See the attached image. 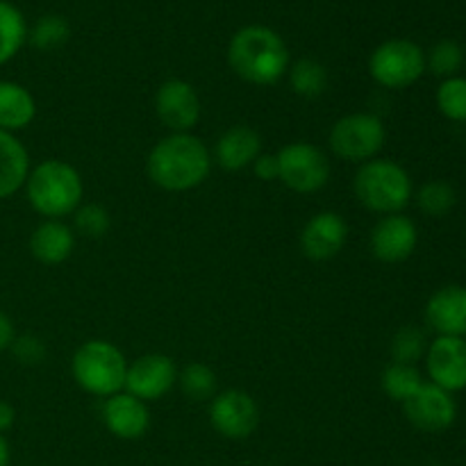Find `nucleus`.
I'll use <instances>...</instances> for the list:
<instances>
[{
	"label": "nucleus",
	"mask_w": 466,
	"mask_h": 466,
	"mask_svg": "<svg viewBox=\"0 0 466 466\" xmlns=\"http://www.w3.org/2000/svg\"><path fill=\"white\" fill-rule=\"evenodd\" d=\"M431 341L426 339L423 330L414 326H403L391 339V362L414 364L426 358V350Z\"/></svg>",
	"instance_id": "30"
},
{
	"label": "nucleus",
	"mask_w": 466,
	"mask_h": 466,
	"mask_svg": "<svg viewBox=\"0 0 466 466\" xmlns=\"http://www.w3.org/2000/svg\"><path fill=\"white\" fill-rule=\"evenodd\" d=\"M253 173L255 177L262 182L280 180V164H278V155L259 153V157L253 162Z\"/></svg>",
	"instance_id": "33"
},
{
	"label": "nucleus",
	"mask_w": 466,
	"mask_h": 466,
	"mask_svg": "<svg viewBox=\"0 0 466 466\" xmlns=\"http://www.w3.org/2000/svg\"><path fill=\"white\" fill-rule=\"evenodd\" d=\"M127 360L116 344L107 339H89L73 353L71 376L82 391L109 399L126 387Z\"/></svg>",
	"instance_id": "5"
},
{
	"label": "nucleus",
	"mask_w": 466,
	"mask_h": 466,
	"mask_svg": "<svg viewBox=\"0 0 466 466\" xmlns=\"http://www.w3.org/2000/svg\"><path fill=\"white\" fill-rule=\"evenodd\" d=\"M228 64L248 85L273 86L289 71V48L271 27L246 25L228 44Z\"/></svg>",
	"instance_id": "2"
},
{
	"label": "nucleus",
	"mask_w": 466,
	"mask_h": 466,
	"mask_svg": "<svg viewBox=\"0 0 466 466\" xmlns=\"http://www.w3.org/2000/svg\"><path fill=\"white\" fill-rule=\"evenodd\" d=\"M437 109L453 123H466V77L453 76L440 82L435 91Z\"/></svg>",
	"instance_id": "27"
},
{
	"label": "nucleus",
	"mask_w": 466,
	"mask_h": 466,
	"mask_svg": "<svg viewBox=\"0 0 466 466\" xmlns=\"http://www.w3.org/2000/svg\"><path fill=\"white\" fill-rule=\"evenodd\" d=\"M177 385L182 394L191 400H212L217 391V373L212 367L203 362H189L177 373Z\"/></svg>",
	"instance_id": "26"
},
{
	"label": "nucleus",
	"mask_w": 466,
	"mask_h": 466,
	"mask_svg": "<svg viewBox=\"0 0 466 466\" xmlns=\"http://www.w3.org/2000/svg\"><path fill=\"white\" fill-rule=\"evenodd\" d=\"M155 112L171 132H191L200 121V96L191 82L171 77L155 91Z\"/></svg>",
	"instance_id": "11"
},
{
	"label": "nucleus",
	"mask_w": 466,
	"mask_h": 466,
	"mask_svg": "<svg viewBox=\"0 0 466 466\" xmlns=\"http://www.w3.org/2000/svg\"><path fill=\"white\" fill-rule=\"evenodd\" d=\"M423 376L414 364H400L391 362L390 367H385L380 376V387L391 400L403 405L410 396H414L419 391V387L423 385Z\"/></svg>",
	"instance_id": "24"
},
{
	"label": "nucleus",
	"mask_w": 466,
	"mask_h": 466,
	"mask_svg": "<svg viewBox=\"0 0 466 466\" xmlns=\"http://www.w3.org/2000/svg\"><path fill=\"white\" fill-rule=\"evenodd\" d=\"M14 421H16V410L7 400H0V435H5L7 431H12Z\"/></svg>",
	"instance_id": "35"
},
{
	"label": "nucleus",
	"mask_w": 466,
	"mask_h": 466,
	"mask_svg": "<svg viewBox=\"0 0 466 466\" xmlns=\"http://www.w3.org/2000/svg\"><path fill=\"white\" fill-rule=\"evenodd\" d=\"M12 462V449H9L7 437L0 435V466H9Z\"/></svg>",
	"instance_id": "36"
},
{
	"label": "nucleus",
	"mask_w": 466,
	"mask_h": 466,
	"mask_svg": "<svg viewBox=\"0 0 466 466\" xmlns=\"http://www.w3.org/2000/svg\"><path fill=\"white\" fill-rule=\"evenodd\" d=\"M36 116V100L27 86L12 80H0V130H25Z\"/></svg>",
	"instance_id": "21"
},
{
	"label": "nucleus",
	"mask_w": 466,
	"mask_h": 466,
	"mask_svg": "<svg viewBox=\"0 0 466 466\" xmlns=\"http://www.w3.org/2000/svg\"><path fill=\"white\" fill-rule=\"evenodd\" d=\"M349 241V223L341 214L326 209L305 223L300 230V250L312 262H328L344 250Z\"/></svg>",
	"instance_id": "15"
},
{
	"label": "nucleus",
	"mask_w": 466,
	"mask_h": 466,
	"mask_svg": "<svg viewBox=\"0 0 466 466\" xmlns=\"http://www.w3.org/2000/svg\"><path fill=\"white\" fill-rule=\"evenodd\" d=\"M212 150L191 132H171L150 148L146 173L155 187L182 194L203 185L212 171Z\"/></svg>",
	"instance_id": "1"
},
{
	"label": "nucleus",
	"mask_w": 466,
	"mask_h": 466,
	"mask_svg": "<svg viewBox=\"0 0 466 466\" xmlns=\"http://www.w3.org/2000/svg\"><path fill=\"white\" fill-rule=\"evenodd\" d=\"M387 127L380 116L371 112H353L335 121L328 135L330 150L350 164H364L378 157L385 148Z\"/></svg>",
	"instance_id": "6"
},
{
	"label": "nucleus",
	"mask_w": 466,
	"mask_h": 466,
	"mask_svg": "<svg viewBox=\"0 0 466 466\" xmlns=\"http://www.w3.org/2000/svg\"><path fill=\"white\" fill-rule=\"evenodd\" d=\"M423 362L432 385L449 394L466 390V337H435Z\"/></svg>",
	"instance_id": "12"
},
{
	"label": "nucleus",
	"mask_w": 466,
	"mask_h": 466,
	"mask_svg": "<svg viewBox=\"0 0 466 466\" xmlns=\"http://www.w3.org/2000/svg\"><path fill=\"white\" fill-rule=\"evenodd\" d=\"M289 86L300 98H319L328 86V71L321 62L303 57L289 66Z\"/></svg>",
	"instance_id": "23"
},
{
	"label": "nucleus",
	"mask_w": 466,
	"mask_h": 466,
	"mask_svg": "<svg viewBox=\"0 0 466 466\" xmlns=\"http://www.w3.org/2000/svg\"><path fill=\"white\" fill-rule=\"evenodd\" d=\"M355 198L373 214H400L414 198V185L403 164L373 157L360 164L353 177Z\"/></svg>",
	"instance_id": "4"
},
{
	"label": "nucleus",
	"mask_w": 466,
	"mask_h": 466,
	"mask_svg": "<svg viewBox=\"0 0 466 466\" xmlns=\"http://www.w3.org/2000/svg\"><path fill=\"white\" fill-rule=\"evenodd\" d=\"M23 189L30 208L46 221H64L73 217L85 198L80 171L64 159H44L35 164Z\"/></svg>",
	"instance_id": "3"
},
{
	"label": "nucleus",
	"mask_w": 466,
	"mask_h": 466,
	"mask_svg": "<svg viewBox=\"0 0 466 466\" xmlns=\"http://www.w3.org/2000/svg\"><path fill=\"white\" fill-rule=\"evenodd\" d=\"M177 385V367L168 355L148 353L127 362L126 387L123 391L132 394L144 403L164 399Z\"/></svg>",
	"instance_id": "10"
},
{
	"label": "nucleus",
	"mask_w": 466,
	"mask_h": 466,
	"mask_svg": "<svg viewBox=\"0 0 466 466\" xmlns=\"http://www.w3.org/2000/svg\"><path fill=\"white\" fill-rule=\"evenodd\" d=\"M403 414L417 431L444 432L458 419V403L453 394L432 382H423L414 396L403 403Z\"/></svg>",
	"instance_id": "13"
},
{
	"label": "nucleus",
	"mask_w": 466,
	"mask_h": 466,
	"mask_svg": "<svg viewBox=\"0 0 466 466\" xmlns=\"http://www.w3.org/2000/svg\"><path fill=\"white\" fill-rule=\"evenodd\" d=\"M103 423L116 440L135 441L148 432L150 428V410L148 403L135 399L127 391L109 396L103 403Z\"/></svg>",
	"instance_id": "16"
},
{
	"label": "nucleus",
	"mask_w": 466,
	"mask_h": 466,
	"mask_svg": "<svg viewBox=\"0 0 466 466\" xmlns=\"http://www.w3.org/2000/svg\"><path fill=\"white\" fill-rule=\"evenodd\" d=\"M209 423L226 440H246L259 426V405L248 391L226 390L209 400Z\"/></svg>",
	"instance_id": "9"
},
{
	"label": "nucleus",
	"mask_w": 466,
	"mask_h": 466,
	"mask_svg": "<svg viewBox=\"0 0 466 466\" xmlns=\"http://www.w3.org/2000/svg\"><path fill=\"white\" fill-rule=\"evenodd\" d=\"M419 244L417 223L410 217L400 214H387L373 226L369 246L373 258L385 264H400L412 258Z\"/></svg>",
	"instance_id": "14"
},
{
	"label": "nucleus",
	"mask_w": 466,
	"mask_h": 466,
	"mask_svg": "<svg viewBox=\"0 0 466 466\" xmlns=\"http://www.w3.org/2000/svg\"><path fill=\"white\" fill-rule=\"evenodd\" d=\"M30 155L16 135L0 130V200L12 198L25 187Z\"/></svg>",
	"instance_id": "20"
},
{
	"label": "nucleus",
	"mask_w": 466,
	"mask_h": 466,
	"mask_svg": "<svg viewBox=\"0 0 466 466\" xmlns=\"http://www.w3.org/2000/svg\"><path fill=\"white\" fill-rule=\"evenodd\" d=\"M27 41V23L21 9L9 0H0V66L12 62Z\"/></svg>",
	"instance_id": "22"
},
{
	"label": "nucleus",
	"mask_w": 466,
	"mask_h": 466,
	"mask_svg": "<svg viewBox=\"0 0 466 466\" xmlns=\"http://www.w3.org/2000/svg\"><path fill=\"white\" fill-rule=\"evenodd\" d=\"M14 337H16V330H14V321L9 319V314H5L3 309H0V353L9 350Z\"/></svg>",
	"instance_id": "34"
},
{
	"label": "nucleus",
	"mask_w": 466,
	"mask_h": 466,
	"mask_svg": "<svg viewBox=\"0 0 466 466\" xmlns=\"http://www.w3.org/2000/svg\"><path fill=\"white\" fill-rule=\"evenodd\" d=\"M71 36V25L59 14H44L39 21L27 30V39L36 50H57Z\"/></svg>",
	"instance_id": "28"
},
{
	"label": "nucleus",
	"mask_w": 466,
	"mask_h": 466,
	"mask_svg": "<svg viewBox=\"0 0 466 466\" xmlns=\"http://www.w3.org/2000/svg\"><path fill=\"white\" fill-rule=\"evenodd\" d=\"M369 73L385 89H408L426 73V53L410 39L382 41L369 57Z\"/></svg>",
	"instance_id": "7"
},
{
	"label": "nucleus",
	"mask_w": 466,
	"mask_h": 466,
	"mask_svg": "<svg viewBox=\"0 0 466 466\" xmlns=\"http://www.w3.org/2000/svg\"><path fill=\"white\" fill-rule=\"evenodd\" d=\"M9 350H12L14 358H16L21 364H25V367H35V364H41V362H44V358H46L44 341H41L39 337H35V335L14 337Z\"/></svg>",
	"instance_id": "32"
},
{
	"label": "nucleus",
	"mask_w": 466,
	"mask_h": 466,
	"mask_svg": "<svg viewBox=\"0 0 466 466\" xmlns=\"http://www.w3.org/2000/svg\"><path fill=\"white\" fill-rule=\"evenodd\" d=\"M280 182L296 194H317L330 180V162L317 144L291 141L278 150Z\"/></svg>",
	"instance_id": "8"
},
{
	"label": "nucleus",
	"mask_w": 466,
	"mask_h": 466,
	"mask_svg": "<svg viewBox=\"0 0 466 466\" xmlns=\"http://www.w3.org/2000/svg\"><path fill=\"white\" fill-rule=\"evenodd\" d=\"M73 223H76V230L80 232V235L98 239V237L107 235L109 226H112V218H109V212L103 205L86 203L80 205V208L73 212Z\"/></svg>",
	"instance_id": "31"
},
{
	"label": "nucleus",
	"mask_w": 466,
	"mask_h": 466,
	"mask_svg": "<svg viewBox=\"0 0 466 466\" xmlns=\"http://www.w3.org/2000/svg\"><path fill=\"white\" fill-rule=\"evenodd\" d=\"M464 66V48L453 39L437 41L426 55V71L435 73L437 77L446 80V77L458 76L460 68Z\"/></svg>",
	"instance_id": "29"
},
{
	"label": "nucleus",
	"mask_w": 466,
	"mask_h": 466,
	"mask_svg": "<svg viewBox=\"0 0 466 466\" xmlns=\"http://www.w3.org/2000/svg\"><path fill=\"white\" fill-rule=\"evenodd\" d=\"M262 153V137L250 126H232L217 139L212 159L223 171H244Z\"/></svg>",
	"instance_id": "18"
},
{
	"label": "nucleus",
	"mask_w": 466,
	"mask_h": 466,
	"mask_svg": "<svg viewBox=\"0 0 466 466\" xmlns=\"http://www.w3.org/2000/svg\"><path fill=\"white\" fill-rule=\"evenodd\" d=\"M414 200H417V208L426 217L441 218L453 212L455 203H458V194H455L453 185H449L446 180H431L419 187Z\"/></svg>",
	"instance_id": "25"
},
{
	"label": "nucleus",
	"mask_w": 466,
	"mask_h": 466,
	"mask_svg": "<svg viewBox=\"0 0 466 466\" xmlns=\"http://www.w3.org/2000/svg\"><path fill=\"white\" fill-rule=\"evenodd\" d=\"M423 314L437 337H466V287L446 285L437 289Z\"/></svg>",
	"instance_id": "17"
},
{
	"label": "nucleus",
	"mask_w": 466,
	"mask_h": 466,
	"mask_svg": "<svg viewBox=\"0 0 466 466\" xmlns=\"http://www.w3.org/2000/svg\"><path fill=\"white\" fill-rule=\"evenodd\" d=\"M76 248V232L64 221H41L30 235V253L46 267L64 264Z\"/></svg>",
	"instance_id": "19"
}]
</instances>
